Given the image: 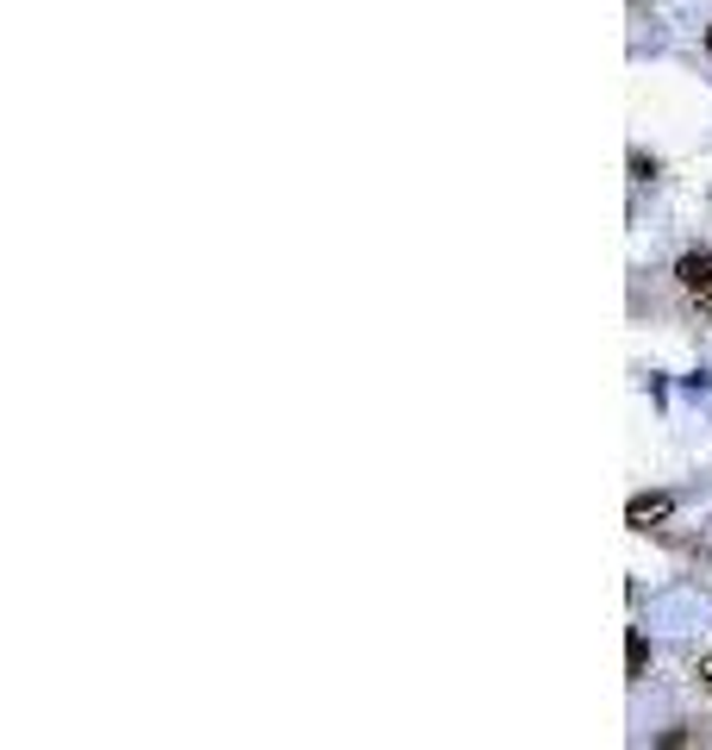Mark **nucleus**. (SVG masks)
<instances>
[{
    "label": "nucleus",
    "instance_id": "1",
    "mask_svg": "<svg viewBox=\"0 0 712 750\" xmlns=\"http://www.w3.org/2000/svg\"><path fill=\"white\" fill-rule=\"evenodd\" d=\"M675 282H681V294H688V307L712 313V250H681Z\"/></svg>",
    "mask_w": 712,
    "mask_h": 750
},
{
    "label": "nucleus",
    "instance_id": "2",
    "mask_svg": "<svg viewBox=\"0 0 712 750\" xmlns=\"http://www.w3.org/2000/svg\"><path fill=\"white\" fill-rule=\"evenodd\" d=\"M669 513H675V494H637L632 507H625V525H632V532H656Z\"/></svg>",
    "mask_w": 712,
    "mask_h": 750
},
{
    "label": "nucleus",
    "instance_id": "3",
    "mask_svg": "<svg viewBox=\"0 0 712 750\" xmlns=\"http://www.w3.org/2000/svg\"><path fill=\"white\" fill-rule=\"evenodd\" d=\"M644 670H650V638H644V632H632V638H625V675L637 682Z\"/></svg>",
    "mask_w": 712,
    "mask_h": 750
},
{
    "label": "nucleus",
    "instance_id": "4",
    "mask_svg": "<svg viewBox=\"0 0 712 750\" xmlns=\"http://www.w3.org/2000/svg\"><path fill=\"white\" fill-rule=\"evenodd\" d=\"M693 675H700V682H706V688H712V644H706V651H700V663H693Z\"/></svg>",
    "mask_w": 712,
    "mask_h": 750
},
{
    "label": "nucleus",
    "instance_id": "5",
    "mask_svg": "<svg viewBox=\"0 0 712 750\" xmlns=\"http://www.w3.org/2000/svg\"><path fill=\"white\" fill-rule=\"evenodd\" d=\"M706 57H712V32H706Z\"/></svg>",
    "mask_w": 712,
    "mask_h": 750
}]
</instances>
